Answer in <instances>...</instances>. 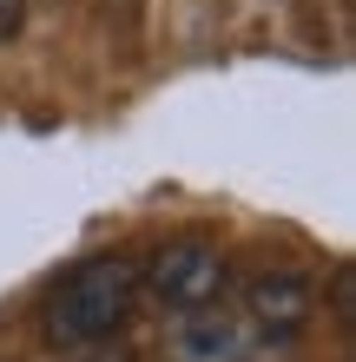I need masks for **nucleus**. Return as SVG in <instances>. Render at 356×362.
Segmentation results:
<instances>
[{"label":"nucleus","mask_w":356,"mask_h":362,"mask_svg":"<svg viewBox=\"0 0 356 362\" xmlns=\"http://www.w3.org/2000/svg\"><path fill=\"white\" fill-rule=\"evenodd\" d=\"M132 310H139V264L119 257V250H99V257L67 264L40 290L33 323H40V343L47 349L86 356V349H106L132 323Z\"/></svg>","instance_id":"obj_1"},{"label":"nucleus","mask_w":356,"mask_h":362,"mask_svg":"<svg viewBox=\"0 0 356 362\" xmlns=\"http://www.w3.org/2000/svg\"><path fill=\"white\" fill-rule=\"evenodd\" d=\"M224 276H231V264H224L218 244H205V238H165L152 257L139 264V290L152 296L165 316H198V310H212L224 296Z\"/></svg>","instance_id":"obj_2"},{"label":"nucleus","mask_w":356,"mask_h":362,"mask_svg":"<svg viewBox=\"0 0 356 362\" xmlns=\"http://www.w3.org/2000/svg\"><path fill=\"white\" fill-rule=\"evenodd\" d=\"M310 316H317V290H310V276L270 264L244 284V336L251 343H270V349H290L297 336L310 329Z\"/></svg>","instance_id":"obj_3"},{"label":"nucleus","mask_w":356,"mask_h":362,"mask_svg":"<svg viewBox=\"0 0 356 362\" xmlns=\"http://www.w3.org/2000/svg\"><path fill=\"white\" fill-rule=\"evenodd\" d=\"M251 356V336L238 316H212V310H198V316H178V329H172V362H244Z\"/></svg>","instance_id":"obj_4"},{"label":"nucleus","mask_w":356,"mask_h":362,"mask_svg":"<svg viewBox=\"0 0 356 362\" xmlns=\"http://www.w3.org/2000/svg\"><path fill=\"white\" fill-rule=\"evenodd\" d=\"M20 27H27V0H0V47H7Z\"/></svg>","instance_id":"obj_5"},{"label":"nucleus","mask_w":356,"mask_h":362,"mask_svg":"<svg viewBox=\"0 0 356 362\" xmlns=\"http://www.w3.org/2000/svg\"><path fill=\"white\" fill-rule=\"evenodd\" d=\"M79 362H139V356H125V349H86Z\"/></svg>","instance_id":"obj_6"}]
</instances>
